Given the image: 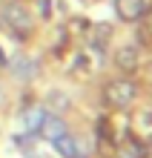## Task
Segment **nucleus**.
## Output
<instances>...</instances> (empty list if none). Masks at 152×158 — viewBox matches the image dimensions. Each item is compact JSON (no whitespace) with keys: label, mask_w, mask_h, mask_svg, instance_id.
I'll use <instances>...</instances> for the list:
<instances>
[{"label":"nucleus","mask_w":152,"mask_h":158,"mask_svg":"<svg viewBox=\"0 0 152 158\" xmlns=\"http://www.w3.org/2000/svg\"><path fill=\"white\" fill-rule=\"evenodd\" d=\"M103 101H106L109 106H129L132 101H135V83H129V81H109L106 83V89H103Z\"/></svg>","instance_id":"obj_1"},{"label":"nucleus","mask_w":152,"mask_h":158,"mask_svg":"<svg viewBox=\"0 0 152 158\" xmlns=\"http://www.w3.org/2000/svg\"><path fill=\"white\" fill-rule=\"evenodd\" d=\"M3 20L12 26L14 32H20V38H23V32L32 29V15L26 12V9H20V6H6L3 9Z\"/></svg>","instance_id":"obj_2"},{"label":"nucleus","mask_w":152,"mask_h":158,"mask_svg":"<svg viewBox=\"0 0 152 158\" xmlns=\"http://www.w3.org/2000/svg\"><path fill=\"white\" fill-rule=\"evenodd\" d=\"M37 132H40L43 138H49V141H58L60 135H66V124H63L60 118H55V115H46Z\"/></svg>","instance_id":"obj_3"},{"label":"nucleus","mask_w":152,"mask_h":158,"mask_svg":"<svg viewBox=\"0 0 152 158\" xmlns=\"http://www.w3.org/2000/svg\"><path fill=\"white\" fill-rule=\"evenodd\" d=\"M144 12H146L144 0H118V15L123 20H138V17H144Z\"/></svg>","instance_id":"obj_4"},{"label":"nucleus","mask_w":152,"mask_h":158,"mask_svg":"<svg viewBox=\"0 0 152 158\" xmlns=\"http://www.w3.org/2000/svg\"><path fill=\"white\" fill-rule=\"evenodd\" d=\"M115 63L121 69H135L138 66V49L135 46H123V49H118V55H115Z\"/></svg>","instance_id":"obj_5"},{"label":"nucleus","mask_w":152,"mask_h":158,"mask_svg":"<svg viewBox=\"0 0 152 158\" xmlns=\"http://www.w3.org/2000/svg\"><path fill=\"white\" fill-rule=\"evenodd\" d=\"M55 147H58V152H60L63 158H78V155H80L78 141H75L72 135H60L58 141H55Z\"/></svg>","instance_id":"obj_6"},{"label":"nucleus","mask_w":152,"mask_h":158,"mask_svg":"<svg viewBox=\"0 0 152 158\" xmlns=\"http://www.w3.org/2000/svg\"><path fill=\"white\" fill-rule=\"evenodd\" d=\"M43 118H46L43 109H29V112L23 115V127L29 129V132H37V129H40V124H43Z\"/></svg>","instance_id":"obj_7"},{"label":"nucleus","mask_w":152,"mask_h":158,"mask_svg":"<svg viewBox=\"0 0 152 158\" xmlns=\"http://www.w3.org/2000/svg\"><path fill=\"white\" fill-rule=\"evenodd\" d=\"M14 72H17L20 78H32L35 72H37V63H35V60H26V58H23V60H17V63H14Z\"/></svg>","instance_id":"obj_8"},{"label":"nucleus","mask_w":152,"mask_h":158,"mask_svg":"<svg viewBox=\"0 0 152 158\" xmlns=\"http://www.w3.org/2000/svg\"><path fill=\"white\" fill-rule=\"evenodd\" d=\"M92 46L95 49H103V46H106V40H109V29L106 26H98V29H95V35H92Z\"/></svg>","instance_id":"obj_9"},{"label":"nucleus","mask_w":152,"mask_h":158,"mask_svg":"<svg viewBox=\"0 0 152 158\" xmlns=\"http://www.w3.org/2000/svg\"><path fill=\"white\" fill-rule=\"evenodd\" d=\"M46 101H49L52 109H66V106H69V98H66L63 92H49V98H46Z\"/></svg>","instance_id":"obj_10"},{"label":"nucleus","mask_w":152,"mask_h":158,"mask_svg":"<svg viewBox=\"0 0 152 158\" xmlns=\"http://www.w3.org/2000/svg\"><path fill=\"white\" fill-rule=\"evenodd\" d=\"M146 32H149V35H152V12H149V15H146Z\"/></svg>","instance_id":"obj_11"},{"label":"nucleus","mask_w":152,"mask_h":158,"mask_svg":"<svg viewBox=\"0 0 152 158\" xmlns=\"http://www.w3.org/2000/svg\"><path fill=\"white\" fill-rule=\"evenodd\" d=\"M0 63H6V58H3V49H0Z\"/></svg>","instance_id":"obj_12"}]
</instances>
